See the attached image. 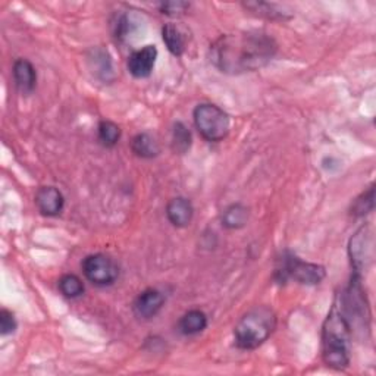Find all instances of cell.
Returning <instances> with one entry per match:
<instances>
[{"label": "cell", "mask_w": 376, "mask_h": 376, "mask_svg": "<svg viewBox=\"0 0 376 376\" xmlns=\"http://www.w3.org/2000/svg\"><path fill=\"white\" fill-rule=\"evenodd\" d=\"M59 291L66 298H78L84 294V284L80 276L74 273H66L59 279Z\"/></svg>", "instance_id": "d6986e66"}, {"label": "cell", "mask_w": 376, "mask_h": 376, "mask_svg": "<svg viewBox=\"0 0 376 376\" xmlns=\"http://www.w3.org/2000/svg\"><path fill=\"white\" fill-rule=\"evenodd\" d=\"M167 216L177 228H185L192 224L194 216V207L185 197H175L167 206Z\"/></svg>", "instance_id": "8fae6325"}, {"label": "cell", "mask_w": 376, "mask_h": 376, "mask_svg": "<svg viewBox=\"0 0 376 376\" xmlns=\"http://www.w3.org/2000/svg\"><path fill=\"white\" fill-rule=\"evenodd\" d=\"M99 141L105 147H115L121 138V128L112 121H102L99 124Z\"/></svg>", "instance_id": "7402d4cb"}, {"label": "cell", "mask_w": 376, "mask_h": 376, "mask_svg": "<svg viewBox=\"0 0 376 376\" xmlns=\"http://www.w3.org/2000/svg\"><path fill=\"white\" fill-rule=\"evenodd\" d=\"M157 59L156 46H145L131 53L128 58V70L134 78H147L152 75Z\"/></svg>", "instance_id": "ba28073f"}, {"label": "cell", "mask_w": 376, "mask_h": 376, "mask_svg": "<svg viewBox=\"0 0 376 376\" xmlns=\"http://www.w3.org/2000/svg\"><path fill=\"white\" fill-rule=\"evenodd\" d=\"M348 256L352 273L362 276L373 257V235L369 225L360 226L350 239Z\"/></svg>", "instance_id": "8992f818"}, {"label": "cell", "mask_w": 376, "mask_h": 376, "mask_svg": "<svg viewBox=\"0 0 376 376\" xmlns=\"http://www.w3.org/2000/svg\"><path fill=\"white\" fill-rule=\"evenodd\" d=\"M14 81L18 90L24 94H30L37 85V73L33 63L27 59H18L12 68Z\"/></svg>", "instance_id": "7c38bea8"}, {"label": "cell", "mask_w": 376, "mask_h": 376, "mask_svg": "<svg viewBox=\"0 0 376 376\" xmlns=\"http://www.w3.org/2000/svg\"><path fill=\"white\" fill-rule=\"evenodd\" d=\"M249 221V209L241 203L228 206L222 214V225L228 229L244 228Z\"/></svg>", "instance_id": "9a60e30c"}, {"label": "cell", "mask_w": 376, "mask_h": 376, "mask_svg": "<svg viewBox=\"0 0 376 376\" xmlns=\"http://www.w3.org/2000/svg\"><path fill=\"white\" fill-rule=\"evenodd\" d=\"M192 132L182 122H177L172 130V150L178 155H184L192 147Z\"/></svg>", "instance_id": "ffe728a7"}, {"label": "cell", "mask_w": 376, "mask_h": 376, "mask_svg": "<svg viewBox=\"0 0 376 376\" xmlns=\"http://www.w3.org/2000/svg\"><path fill=\"white\" fill-rule=\"evenodd\" d=\"M163 304L164 296L155 288H147L137 296L134 301V312L140 319H152L162 310Z\"/></svg>", "instance_id": "30bf717a"}, {"label": "cell", "mask_w": 376, "mask_h": 376, "mask_svg": "<svg viewBox=\"0 0 376 376\" xmlns=\"http://www.w3.org/2000/svg\"><path fill=\"white\" fill-rule=\"evenodd\" d=\"M83 272L90 282L99 287L112 286L120 276V268L113 258L103 253L87 256L83 261Z\"/></svg>", "instance_id": "52a82bcc"}, {"label": "cell", "mask_w": 376, "mask_h": 376, "mask_svg": "<svg viewBox=\"0 0 376 376\" xmlns=\"http://www.w3.org/2000/svg\"><path fill=\"white\" fill-rule=\"evenodd\" d=\"M36 204L44 216H58L63 210L65 199L56 187L47 185L38 188L36 193Z\"/></svg>", "instance_id": "9c48e42d"}, {"label": "cell", "mask_w": 376, "mask_h": 376, "mask_svg": "<svg viewBox=\"0 0 376 376\" xmlns=\"http://www.w3.org/2000/svg\"><path fill=\"white\" fill-rule=\"evenodd\" d=\"M276 315L268 306H257L249 310L234 328L235 345L241 350L261 347L275 331Z\"/></svg>", "instance_id": "3957f363"}, {"label": "cell", "mask_w": 376, "mask_h": 376, "mask_svg": "<svg viewBox=\"0 0 376 376\" xmlns=\"http://www.w3.org/2000/svg\"><path fill=\"white\" fill-rule=\"evenodd\" d=\"M276 41L258 31L224 34L210 46V61L221 73L240 75L266 66L276 55Z\"/></svg>", "instance_id": "6da1fadb"}, {"label": "cell", "mask_w": 376, "mask_h": 376, "mask_svg": "<svg viewBox=\"0 0 376 376\" xmlns=\"http://www.w3.org/2000/svg\"><path fill=\"white\" fill-rule=\"evenodd\" d=\"M88 62L94 74L105 81H109L108 75L109 74L112 75L113 73H112V62L108 52H105L103 49H93L91 56H88Z\"/></svg>", "instance_id": "ac0fdd59"}, {"label": "cell", "mask_w": 376, "mask_h": 376, "mask_svg": "<svg viewBox=\"0 0 376 376\" xmlns=\"http://www.w3.org/2000/svg\"><path fill=\"white\" fill-rule=\"evenodd\" d=\"M190 8V4L188 2H163L160 4L159 9L163 15H168V16H179L182 14H185V11Z\"/></svg>", "instance_id": "cb8c5ba5"}, {"label": "cell", "mask_w": 376, "mask_h": 376, "mask_svg": "<svg viewBox=\"0 0 376 376\" xmlns=\"http://www.w3.org/2000/svg\"><path fill=\"white\" fill-rule=\"evenodd\" d=\"M193 120L200 135L204 140L212 141V143H218V141L224 140L231 128L229 115L219 106L212 103H200L196 106Z\"/></svg>", "instance_id": "5b68a950"}, {"label": "cell", "mask_w": 376, "mask_h": 376, "mask_svg": "<svg viewBox=\"0 0 376 376\" xmlns=\"http://www.w3.org/2000/svg\"><path fill=\"white\" fill-rule=\"evenodd\" d=\"M207 326V316L204 312L199 309H193L187 312L178 323L179 333L184 335H196L203 333Z\"/></svg>", "instance_id": "4fadbf2b"}, {"label": "cell", "mask_w": 376, "mask_h": 376, "mask_svg": "<svg viewBox=\"0 0 376 376\" xmlns=\"http://www.w3.org/2000/svg\"><path fill=\"white\" fill-rule=\"evenodd\" d=\"M375 207V185H370L365 193H362L351 204L350 214L356 218H362L373 210Z\"/></svg>", "instance_id": "44dd1931"}, {"label": "cell", "mask_w": 376, "mask_h": 376, "mask_svg": "<svg viewBox=\"0 0 376 376\" xmlns=\"http://www.w3.org/2000/svg\"><path fill=\"white\" fill-rule=\"evenodd\" d=\"M162 38L163 43L167 44L168 51L175 55V56H181L185 51V38L182 36V33L179 31V28L174 24H167V26H163L162 28Z\"/></svg>", "instance_id": "2e32d148"}, {"label": "cell", "mask_w": 376, "mask_h": 376, "mask_svg": "<svg viewBox=\"0 0 376 376\" xmlns=\"http://www.w3.org/2000/svg\"><path fill=\"white\" fill-rule=\"evenodd\" d=\"M351 337V323L345 315L340 296H337L322 326V359L326 366L335 370L348 367Z\"/></svg>", "instance_id": "7a4b0ae2"}, {"label": "cell", "mask_w": 376, "mask_h": 376, "mask_svg": "<svg viewBox=\"0 0 376 376\" xmlns=\"http://www.w3.org/2000/svg\"><path fill=\"white\" fill-rule=\"evenodd\" d=\"M326 271L322 265L304 262L296 254L287 251L279 261V266L275 271V279L284 282L294 279L303 286H318L323 281Z\"/></svg>", "instance_id": "277c9868"}, {"label": "cell", "mask_w": 376, "mask_h": 376, "mask_svg": "<svg viewBox=\"0 0 376 376\" xmlns=\"http://www.w3.org/2000/svg\"><path fill=\"white\" fill-rule=\"evenodd\" d=\"M243 6L250 11L251 14L257 16H263L266 19H288L291 15L288 12H284V9H281L275 4H266V2H247L243 4Z\"/></svg>", "instance_id": "e0dca14e"}, {"label": "cell", "mask_w": 376, "mask_h": 376, "mask_svg": "<svg viewBox=\"0 0 376 376\" xmlns=\"http://www.w3.org/2000/svg\"><path fill=\"white\" fill-rule=\"evenodd\" d=\"M131 149L135 156L143 157V159H152L160 153L159 143L156 141V138L150 135L149 132L137 134L131 141Z\"/></svg>", "instance_id": "5bb4252c"}, {"label": "cell", "mask_w": 376, "mask_h": 376, "mask_svg": "<svg viewBox=\"0 0 376 376\" xmlns=\"http://www.w3.org/2000/svg\"><path fill=\"white\" fill-rule=\"evenodd\" d=\"M16 319L12 312L2 309L0 310V334L11 335L16 331Z\"/></svg>", "instance_id": "603a6c76"}]
</instances>
